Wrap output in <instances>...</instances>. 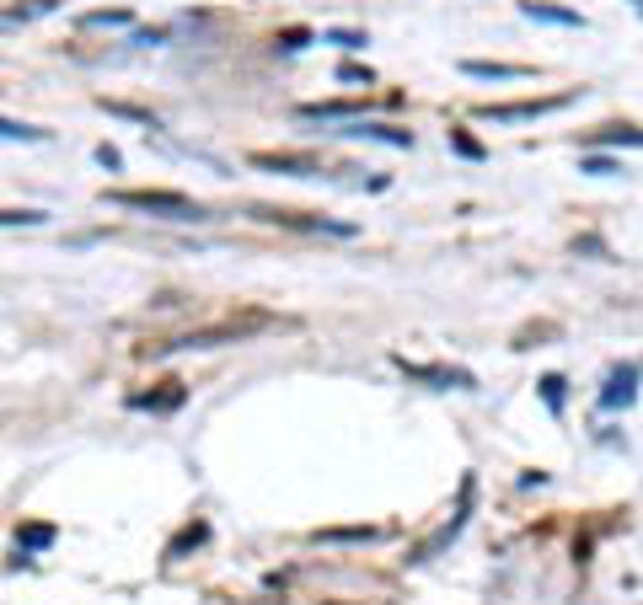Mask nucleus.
Instances as JSON below:
<instances>
[{
	"instance_id": "obj_1",
	"label": "nucleus",
	"mask_w": 643,
	"mask_h": 605,
	"mask_svg": "<svg viewBox=\"0 0 643 605\" xmlns=\"http://www.w3.org/2000/svg\"><path fill=\"white\" fill-rule=\"evenodd\" d=\"M107 204L118 209H140V214H156V220H209V209L188 193H166V188H113L102 193Z\"/></svg>"
},
{
	"instance_id": "obj_2",
	"label": "nucleus",
	"mask_w": 643,
	"mask_h": 605,
	"mask_svg": "<svg viewBox=\"0 0 643 605\" xmlns=\"http://www.w3.org/2000/svg\"><path fill=\"white\" fill-rule=\"evenodd\" d=\"M258 327H268V316H252V322H220V327H204V332H182V338H172V343H156V349H145V354H177V349H220V343H241L247 332H258Z\"/></svg>"
},
{
	"instance_id": "obj_3",
	"label": "nucleus",
	"mask_w": 643,
	"mask_h": 605,
	"mask_svg": "<svg viewBox=\"0 0 643 605\" xmlns=\"http://www.w3.org/2000/svg\"><path fill=\"white\" fill-rule=\"evenodd\" d=\"M574 102V91H563V97H537V102H499V107H478V118H488V123H531V118H547V113H558V107H569Z\"/></svg>"
},
{
	"instance_id": "obj_4",
	"label": "nucleus",
	"mask_w": 643,
	"mask_h": 605,
	"mask_svg": "<svg viewBox=\"0 0 643 605\" xmlns=\"http://www.w3.org/2000/svg\"><path fill=\"white\" fill-rule=\"evenodd\" d=\"M397 370H402L408 381H424V386H435V391H472V386H478L467 370H451V365H408L402 354H397Z\"/></svg>"
},
{
	"instance_id": "obj_5",
	"label": "nucleus",
	"mask_w": 643,
	"mask_h": 605,
	"mask_svg": "<svg viewBox=\"0 0 643 605\" xmlns=\"http://www.w3.org/2000/svg\"><path fill=\"white\" fill-rule=\"evenodd\" d=\"M639 381H643V365H617L612 370V381H606V391H601V408L606 413H617V408H633L639 402Z\"/></svg>"
},
{
	"instance_id": "obj_6",
	"label": "nucleus",
	"mask_w": 643,
	"mask_h": 605,
	"mask_svg": "<svg viewBox=\"0 0 643 605\" xmlns=\"http://www.w3.org/2000/svg\"><path fill=\"white\" fill-rule=\"evenodd\" d=\"M461 70L478 80H531L537 75L531 64H504V59H461Z\"/></svg>"
},
{
	"instance_id": "obj_7",
	"label": "nucleus",
	"mask_w": 643,
	"mask_h": 605,
	"mask_svg": "<svg viewBox=\"0 0 643 605\" xmlns=\"http://www.w3.org/2000/svg\"><path fill=\"white\" fill-rule=\"evenodd\" d=\"M343 134H354V139H381V145H397V150H413V134H408V129H392V123H365V118H354Z\"/></svg>"
},
{
	"instance_id": "obj_8",
	"label": "nucleus",
	"mask_w": 643,
	"mask_h": 605,
	"mask_svg": "<svg viewBox=\"0 0 643 605\" xmlns=\"http://www.w3.org/2000/svg\"><path fill=\"white\" fill-rule=\"evenodd\" d=\"M520 16H531V21H553V27H585L580 11H569V5H547V0H520Z\"/></svg>"
},
{
	"instance_id": "obj_9",
	"label": "nucleus",
	"mask_w": 643,
	"mask_h": 605,
	"mask_svg": "<svg viewBox=\"0 0 643 605\" xmlns=\"http://www.w3.org/2000/svg\"><path fill=\"white\" fill-rule=\"evenodd\" d=\"M300 118H322V123H354L365 118V102H306Z\"/></svg>"
},
{
	"instance_id": "obj_10",
	"label": "nucleus",
	"mask_w": 643,
	"mask_h": 605,
	"mask_svg": "<svg viewBox=\"0 0 643 605\" xmlns=\"http://www.w3.org/2000/svg\"><path fill=\"white\" fill-rule=\"evenodd\" d=\"M252 166H263V172H284V177H317V172H322L311 155H252Z\"/></svg>"
},
{
	"instance_id": "obj_11",
	"label": "nucleus",
	"mask_w": 643,
	"mask_h": 605,
	"mask_svg": "<svg viewBox=\"0 0 643 605\" xmlns=\"http://www.w3.org/2000/svg\"><path fill=\"white\" fill-rule=\"evenodd\" d=\"M54 536H59V531L38 520V525H21V531H16V547H21V558H27V552H43V547H54Z\"/></svg>"
},
{
	"instance_id": "obj_12",
	"label": "nucleus",
	"mask_w": 643,
	"mask_h": 605,
	"mask_svg": "<svg viewBox=\"0 0 643 605\" xmlns=\"http://www.w3.org/2000/svg\"><path fill=\"white\" fill-rule=\"evenodd\" d=\"M177 402H182V381H172V391H156V397L145 391V397H134V408H150V413H172Z\"/></svg>"
},
{
	"instance_id": "obj_13",
	"label": "nucleus",
	"mask_w": 643,
	"mask_h": 605,
	"mask_svg": "<svg viewBox=\"0 0 643 605\" xmlns=\"http://www.w3.org/2000/svg\"><path fill=\"white\" fill-rule=\"evenodd\" d=\"M0 139H21V145H43L48 129H32V123H16V118H0Z\"/></svg>"
},
{
	"instance_id": "obj_14",
	"label": "nucleus",
	"mask_w": 643,
	"mask_h": 605,
	"mask_svg": "<svg viewBox=\"0 0 643 605\" xmlns=\"http://www.w3.org/2000/svg\"><path fill=\"white\" fill-rule=\"evenodd\" d=\"M590 145H643V129H633V123H612V129H601Z\"/></svg>"
},
{
	"instance_id": "obj_15",
	"label": "nucleus",
	"mask_w": 643,
	"mask_h": 605,
	"mask_svg": "<svg viewBox=\"0 0 643 605\" xmlns=\"http://www.w3.org/2000/svg\"><path fill=\"white\" fill-rule=\"evenodd\" d=\"M451 150H456V155H467V161H483V155H488V150H483L467 129H451Z\"/></svg>"
},
{
	"instance_id": "obj_16",
	"label": "nucleus",
	"mask_w": 643,
	"mask_h": 605,
	"mask_svg": "<svg viewBox=\"0 0 643 605\" xmlns=\"http://www.w3.org/2000/svg\"><path fill=\"white\" fill-rule=\"evenodd\" d=\"M580 172H590V177H617L622 166H617L612 155H580Z\"/></svg>"
},
{
	"instance_id": "obj_17",
	"label": "nucleus",
	"mask_w": 643,
	"mask_h": 605,
	"mask_svg": "<svg viewBox=\"0 0 643 605\" xmlns=\"http://www.w3.org/2000/svg\"><path fill=\"white\" fill-rule=\"evenodd\" d=\"M204 536H209V525H188V531H182V536L166 547V558H182V552H188V547H199Z\"/></svg>"
},
{
	"instance_id": "obj_18",
	"label": "nucleus",
	"mask_w": 643,
	"mask_h": 605,
	"mask_svg": "<svg viewBox=\"0 0 643 605\" xmlns=\"http://www.w3.org/2000/svg\"><path fill=\"white\" fill-rule=\"evenodd\" d=\"M129 21V11H86L80 16V27H123Z\"/></svg>"
},
{
	"instance_id": "obj_19",
	"label": "nucleus",
	"mask_w": 643,
	"mask_h": 605,
	"mask_svg": "<svg viewBox=\"0 0 643 605\" xmlns=\"http://www.w3.org/2000/svg\"><path fill=\"white\" fill-rule=\"evenodd\" d=\"M0 225H43V209H0Z\"/></svg>"
},
{
	"instance_id": "obj_20",
	"label": "nucleus",
	"mask_w": 643,
	"mask_h": 605,
	"mask_svg": "<svg viewBox=\"0 0 643 605\" xmlns=\"http://www.w3.org/2000/svg\"><path fill=\"white\" fill-rule=\"evenodd\" d=\"M542 402H547L553 413H563V375H547V381H542Z\"/></svg>"
},
{
	"instance_id": "obj_21",
	"label": "nucleus",
	"mask_w": 643,
	"mask_h": 605,
	"mask_svg": "<svg viewBox=\"0 0 643 605\" xmlns=\"http://www.w3.org/2000/svg\"><path fill=\"white\" fill-rule=\"evenodd\" d=\"M306 43H311V32H306V27H290V32H279V48H284V54H300Z\"/></svg>"
},
{
	"instance_id": "obj_22",
	"label": "nucleus",
	"mask_w": 643,
	"mask_h": 605,
	"mask_svg": "<svg viewBox=\"0 0 643 605\" xmlns=\"http://www.w3.org/2000/svg\"><path fill=\"white\" fill-rule=\"evenodd\" d=\"M338 80H354V86H370V70H365V64H338Z\"/></svg>"
},
{
	"instance_id": "obj_23",
	"label": "nucleus",
	"mask_w": 643,
	"mask_h": 605,
	"mask_svg": "<svg viewBox=\"0 0 643 605\" xmlns=\"http://www.w3.org/2000/svg\"><path fill=\"white\" fill-rule=\"evenodd\" d=\"M327 43H338V48H365V32H327Z\"/></svg>"
},
{
	"instance_id": "obj_24",
	"label": "nucleus",
	"mask_w": 643,
	"mask_h": 605,
	"mask_svg": "<svg viewBox=\"0 0 643 605\" xmlns=\"http://www.w3.org/2000/svg\"><path fill=\"white\" fill-rule=\"evenodd\" d=\"M370 536H376V531H327L322 542H370Z\"/></svg>"
},
{
	"instance_id": "obj_25",
	"label": "nucleus",
	"mask_w": 643,
	"mask_h": 605,
	"mask_svg": "<svg viewBox=\"0 0 643 605\" xmlns=\"http://www.w3.org/2000/svg\"><path fill=\"white\" fill-rule=\"evenodd\" d=\"M97 161H102L107 172H118V150H113V145H97Z\"/></svg>"
},
{
	"instance_id": "obj_26",
	"label": "nucleus",
	"mask_w": 643,
	"mask_h": 605,
	"mask_svg": "<svg viewBox=\"0 0 643 605\" xmlns=\"http://www.w3.org/2000/svg\"><path fill=\"white\" fill-rule=\"evenodd\" d=\"M633 5H639V11H643V0H633Z\"/></svg>"
}]
</instances>
